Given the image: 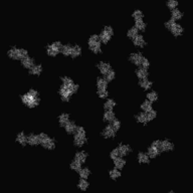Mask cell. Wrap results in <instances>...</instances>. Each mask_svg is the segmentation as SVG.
<instances>
[{"mask_svg":"<svg viewBox=\"0 0 193 193\" xmlns=\"http://www.w3.org/2000/svg\"><path fill=\"white\" fill-rule=\"evenodd\" d=\"M20 98H21V101L23 102V104L26 105L28 108L37 107L40 102V99L38 97V92L35 90H32V89H31L27 94L20 96Z\"/></svg>","mask_w":193,"mask_h":193,"instance_id":"obj_1","label":"cell"},{"mask_svg":"<svg viewBox=\"0 0 193 193\" xmlns=\"http://www.w3.org/2000/svg\"><path fill=\"white\" fill-rule=\"evenodd\" d=\"M114 34V30L113 28H112L111 26H106L105 28L102 30L101 34L99 35L100 36V39H101V41L103 42V43H108L109 42V40L111 39V37L113 36Z\"/></svg>","mask_w":193,"mask_h":193,"instance_id":"obj_2","label":"cell"},{"mask_svg":"<svg viewBox=\"0 0 193 193\" xmlns=\"http://www.w3.org/2000/svg\"><path fill=\"white\" fill-rule=\"evenodd\" d=\"M59 95L61 96V100H63V102H69V100H71V93L69 91V89H67V86H65V84H63V86L60 87V89H59L58 91Z\"/></svg>","mask_w":193,"mask_h":193,"instance_id":"obj_3","label":"cell"},{"mask_svg":"<svg viewBox=\"0 0 193 193\" xmlns=\"http://www.w3.org/2000/svg\"><path fill=\"white\" fill-rule=\"evenodd\" d=\"M143 54L141 52H135V54H131L130 56H129V60L131 63H133L134 65H136L137 67H140L141 65V60L143 58Z\"/></svg>","mask_w":193,"mask_h":193,"instance_id":"obj_4","label":"cell"},{"mask_svg":"<svg viewBox=\"0 0 193 193\" xmlns=\"http://www.w3.org/2000/svg\"><path fill=\"white\" fill-rule=\"evenodd\" d=\"M102 136L105 138H114L116 136V131L114 130V128L112 127V125H108L105 129L103 130V132L101 133Z\"/></svg>","mask_w":193,"mask_h":193,"instance_id":"obj_5","label":"cell"},{"mask_svg":"<svg viewBox=\"0 0 193 193\" xmlns=\"http://www.w3.org/2000/svg\"><path fill=\"white\" fill-rule=\"evenodd\" d=\"M160 151L164 152V151H172L174 149V145L173 143H171L169 140H164V141H161L160 144Z\"/></svg>","mask_w":193,"mask_h":193,"instance_id":"obj_6","label":"cell"},{"mask_svg":"<svg viewBox=\"0 0 193 193\" xmlns=\"http://www.w3.org/2000/svg\"><path fill=\"white\" fill-rule=\"evenodd\" d=\"M97 67L100 69L101 73H103L104 76H105L106 73H107L108 71H110V69H112L111 65H110V63H104V61H101V63H98Z\"/></svg>","mask_w":193,"mask_h":193,"instance_id":"obj_7","label":"cell"},{"mask_svg":"<svg viewBox=\"0 0 193 193\" xmlns=\"http://www.w3.org/2000/svg\"><path fill=\"white\" fill-rule=\"evenodd\" d=\"M119 153H120V157H124L126 155L132 152V148L129 145H122V144H119Z\"/></svg>","mask_w":193,"mask_h":193,"instance_id":"obj_8","label":"cell"},{"mask_svg":"<svg viewBox=\"0 0 193 193\" xmlns=\"http://www.w3.org/2000/svg\"><path fill=\"white\" fill-rule=\"evenodd\" d=\"M27 143L31 146H36V145H38V144H40L38 135L29 134L28 136H27Z\"/></svg>","mask_w":193,"mask_h":193,"instance_id":"obj_9","label":"cell"},{"mask_svg":"<svg viewBox=\"0 0 193 193\" xmlns=\"http://www.w3.org/2000/svg\"><path fill=\"white\" fill-rule=\"evenodd\" d=\"M137 77L140 78V80H147L148 76H149V73H148L147 69H144V67H140L137 71H135Z\"/></svg>","mask_w":193,"mask_h":193,"instance_id":"obj_10","label":"cell"},{"mask_svg":"<svg viewBox=\"0 0 193 193\" xmlns=\"http://www.w3.org/2000/svg\"><path fill=\"white\" fill-rule=\"evenodd\" d=\"M161 154V151L158 149V148L156 147H153V146H151V147L148 148V151H147V155L149 156V158H156L157 156H159V155Z\"/></svg>","mask_w":193,"mask_h":193,"instance_id":"obj_11","label":"cell"},{"mask_svg":"<svg viewBox=\"0 0 193 193\" xmlns=\"http://www.w3.org/2000/svg\"><path fill=\"white\" fill-rule=\"evenodd\" d=\"M88 140H87L86 136L84 137H82V136H77L75 135V138H73V144H75L77 147H82L84 143H87Z\"/></svg>","mask_w":193,"mask_h":193,"instance_id":"obj_12","label":"cell"},{"mask_svg":"<svg viewBox=\"0 0 193 193\" xmlns=\"http://www.w3.org/2000/svg\"><path fill=\"white\" fill-rule=\"evenodd\" d=\"M133 43H134L136 46H140V47H144V46L147 44L145 40H144L143 35H141V34H138L137 36L133 39Z\"/></svg>","mask_w":193,"mask_h":193,"instance_id":"obj_13","label":"cell"},{"mask_svg":"<svg viewBox=\"0 0 193 193\" xmlns=\"http://www.w3.org/2000/svg\"><path fill=\"white\" fill-rule=\"evenodd\" d=\"M21 65H22L24 67H26V69H30L31 67H34V59L29 58V56H27V58H25L24 59L21 60Z\"/></svg>","mask_w":193,"mask_h":193,"instance_id":"obj_14","label":"cell"},{"mask_svg":"<svg viewBox=\"0 0 193 193\" xmlns=\"http://www.w3.org/2000/svg\"><path fill=\"white\" fill-rule=\"evenodd\" d=\"M170 31L172 32V34L174 36H180V35H182V33H183V27H182L180 24H177V23H176L172 28L170 29Z\"/></svg>","mask_w":193,"mask_h":193,"instance_id":"obj_15","label":"cell"},{"mask_svg":"<svg viewBox=\"0 0 193 193\" xmlns=\"http://www.w3.org/2000/svg\"><path fill=\"white\" fill-rule=\"evenodd\" d=\"M65 131H67V134H73V133H75L76 129H77L76 123L73 122V121H69V122L65 124Z\"/></svg>","mask_w":193,"mask_h":193,"instance_id":"obj_16","label":"cell"},{"mask_svg":"<svg viewBox=\"0 0 193 193\" xmlns=\"http://www.w3.org/2000/svg\"><path fill=\"white\" fill-rule=\"evenodd\" d=\"M114 164L117 169H122L126 165V160L122 159V157H117L114 159Z\"/></svg>","mask_w":193,"mask_h":193,"instance_id":"obj_17","label":"cell"},{"mask_svg":"<svg viewBox=\"0 0 193 193\" xmlns=\"http://www.w3.org/2000/svg\"><path fill=\"white\" fill-rule=\"evenodd\" d=\"M87 157H88V154L86 152H77L75 156V160L80 163H84L87 160Z\"/></svg>","mask_w":193,"mask_h":193,"instance_id":"obj_18","label":"cell"},{"mask_svg":"<svg viewBox=\"0 0 193 193\" xmlns=\"http://www.w3.org/2000/svg\"><path fill=\"white\" fill-rule=\"evenodd\" d=\"M114 119H115V113L113 112V110H108L107 112H105V114H104L105 122H112Z\"/></svg>","mask_w":193,"mask_h":193,"instance_id":"obj_19","label":"cell"},{"mask_svg":"<svg viewBox=\"0 0 193 193\" xmlns=\"http://www.w3.org/2000/svg\"><path fill=\"white\" fill-rule=\"evenodd\" d=\"M138 161L139 163H146V164H149L150 160H149V156H148L146 153H143V152H139L138 154Z\"/></svg>","mask_w":193,"mask_h":193,"instance_id":"obj_20","label":"cell"},{"mask_svg":"<svg viewBox=\"0 0 193 193\" xmlns=\"http://www.w3.org/2000/svg\"><path fill=\"white\" fill-rule=\"evenodd\" d=\"M41 146L43 148H45V149H48V150H54V148H56V141H54V139H52L50 138L48 141H46L45 143H42Z\"/></svg>","mask_w":193,"mask_h":193,"instance_id":"obj_21","label":"cell"},{"mask_svg":"<svg viewBox=\"0 0 193 193\" xmlns=\"http://www.w3.org/2000/svg\"><path fill=\"white\" fill-rule=\"evenodd\" d=\"M16 142L20 143L22 146H25L27 143V136H25V134L23 132H20L19 134L16 136Z\"/></svg>","mask_w":193,"mask_h":193,"instance_id":"obj_22","label":"cell"},{"mask_svg":"<svg viewBox=\"0 0 193 193\" xmlns=\"http://www.w3.org/2000/svg\"><path fill=\"white\" fill-rule=\"evenodd\" d=\"M107 86H108V82L105 78H97V87L99 90H106Z\"/></svg>","mask_w":193,"mask_h":193,"instance_id":"obj_23","label":"cell"},{"mask_svg":"<svg viewBox=\"0 0 193 193\" xmlns=\"http://www.w3.org/2000/svg\"><path fill=\"white\" fill-rule=\"evenodd\" d=\"M69 114H61V115L58 117L59 126H60V127H65V124H67V123L69 121Z\"/></svg>","mask_w":193,"mask_h":193,"instance_id":"obj_24","label":"cell"},{"mask_svg":"<svg viewBox=\"0 0 193 193\" xmlns=\"http://www.w3.org/2000/svg\"><path fill=\"white\" fill-rule=\"evenodd\" d=\"M71 52H73V46L71 44H65V45H63V48H61V54L65 56H69L71 54Z\"/></svg>","mask_w":193,"mask_h":193,"instance_id":"obj_25","label":"cell"},{"mask_svg":"<svg viewBox=\"0 0 193 193\" xmlns=\"http://www.w3.org/2000/svg\"><path fill=\"white\" fill-rule=\"evenodd\" d=\"M42 73L41 65H34V67H31L30 71H29V73H30V75H35V76H40V73Z\"/></svg>","mask_w":193,"mask_h":193,"instance_id":"obj_26","label":"cell"},{"mask_svg":"<svg viewBox=\"0 0 193 193\" xmlns=\"http://www.w3.org/2000/svg\"><path fill=\"white\" fill-rule=\"evenodd\" d=\"M136 120H137L138 123H143L144 125H146L148 123L147 121V115H146V113H140L138 114V115L135 116Z\"/></svg>","mask_w":193,"mask_h":193,"instance_id":"obj_27","label":"cell"},{"mask_svg":"<svg viewBox=\"0 0 193 193\" xmlns=\"http://www.w3.org/2000/svg\"><path fill=\"white\" fill-rule=\"evenodd\" d=\"M152 84H153V82L148 80H140L139 82V86L142 87L144 90H149V89H151Z\"/></svg>","mask_w":193,"mask_h":193,"instance_id":"obj_28","label":"cell"},{"mask_svg":"<svg viewBox=\"0 0 193 193\" xmlns=\"http://www.w3.org/2000/svg\"><path fill=\"white\" fill-rule=\"evenodd\" d=\"M80 54H82V47H80V45L73 46V52H71V58H78V56H80Z\"/></svg>","mask_w":193,"mask_h":193,"instance_id":"obj_29","label":"cell"},{"mask_svg":"<svg viewBox=\"0 0 193 193\" xmlns=\"http://www.w3.org/2000/svg\"><path fill=\"white\" fill-rule=\"evenodd\" d=\"M171 16H172V19H173V20L181 19L182 16H183V13H182V12L180 11L179 9L175 8V9H173V10H172V12H171Z\"/></svg>","mask_w":193,"mask_h":193,"instance_id":"obj_30","label":"cell"},{"mask_svg":"<svg viewBox=\"0 0 193 193\" xmlns=\"http://www.w3.org/2000/svg\"><path fill=\"white\" fill-rule=\"evenodd\" d=\"M99 42H101L100 36L97 34H94L89 38V46H93V45H95V44L99 43Z\"/></svg>","mask_w":193,"mask_h":193,"instance_id":"obj_31","label":"cell"},{"mask_svg":"<svg viewBox=\"0 0 193 193\" xmlns=\"http://www.w3.org/2000/svg\"><path fill=\"white\" fill-rule=\"evenodd\" d=\"M28 56V52L27 50L23 49V48H17V59H24L25 58Z\"/></svg>","mask_w":193,"mask_h":193,"instance_id":"obj_32","label":"cell"},{"mask_svg":"<svg viewBox=\"0 0 193 193\" xmlns=\"http://www.w3.org/2000/svg\"><path fill=\"white\" fill-rule=\"evenodd\" d=\"M146 26H147V24L143 20H135V27L138 30L144 31L146 29Z\"/></svg>","mask_w":193,"mask_h":193,"instance_id":"obj_33","label":"cell"},{"mask_svg":"<svg viewBox=\"0 0 193 193\" xmlns=\"http://www.w3.org/2000/svg\"><path fill=\"white\" fill-rule=\"evenodd\" d=\"M141 109L142 110H144V111L147 113V112H150V111H152V103L150 101H145V102H143V104L141 105Z\"/></svg>","mask_w":193,"mask_h":193,"instance_id":"obj_34","label":"cell"},{"mask_svg":"<svg viewBox=\"0 0 193 193\" xmlns=\"http://www.w3.org/2000/svg\"><path fill=\"white\" fill-rule=\"evenodd\" d=\"M78 187L80 188V190H82V191H86L87 188L89 187V182L87 181V180H84V178H82V179L80 180V182H78Z\"/></svg>","mask_w":193,"mask_h":193,"instance_id":"obj_35","label":"cell"},{"mask_svg":"<svg viewBox=\"0 0 193 193\" xmlns=\"http://www.w3.org/2000/svg\"><path fill=\"white\" fill-rule=\"evenodd\" d=\"M115 77H116V73L114 71V69H110V71L105 75V78H104L109 82H112V80L115 78Z\"/></svg>","mask_w":193,"mask_h":193,"instance_id":"obj_36","label":"cell"},{"mask_svg":"<svg viewBox=\"0 0 193 193\" xmlns=\"http://www.w3.org/2000/svg\"><path fill=\"white\" fill-rule=\"evenodd\" d=\"M91 175V171L89 168H82L80 171V177L84 178V179H87L89 178V176Z\"/></svg>","mask_w":193,"mask_h":193,"instance_id":"obj_37","label":"cell"},{"mask_svg":"<svg viewBox=\"0 0 193 193\" xmlns=\"http://www.w3.org/2000/svg\"><path fill=\"white\" fill-rule=\"evenodd\" d=\"M117 105L116 102L113 101V100H108L107 102L104 105V109L105 110H113V108Z\"/></svg>","mask_w":193,"mask_h":193,"instance_id":"obj_38","label":"cell"},{"mask_svg":"<svg viewBox=\"0 0 193 193\" xmlns=\"http://www.w3.org/2000/svg\"><path fill=\"white\" fill-rule=\"evenodd\" d=\"M71 169H73V170L75 171H78V172H80V169H82V163L78 162V161H76L73 160V163L71 164Z\"/></svg>","mask_w":193,"mask_h":193,"instance_id":"obj_39","label":"cell"},{"mask_svg":"<svg viewBox=\"0 0 193 193\" xmlns=\"http://www.w3.org/2000/svg\"><path fill=\"white\" fill-rule=\"evenodd\" d=\"M49 46L50 48H52V49H54V50H56V52H61V48H63V44L60 43L59 41H56V42H54V43H52V44H49Z\"/></svg>","mask_w":193,"mask_h":193,"instance_id":"obj_40","label":"cell"},{"mask_svg":"<svg viewBox=\"0 0 193 193\" xmlns=\"http://www.w3.org/2000/svg\"><path fill=\"white\" fill-rule=\"evenodd\" d=\"M132 16L135 20H142L143 19V17H144V14L141 10H135V11L133 12Z\"/></svg>","mask_w":193,"mask_h":193,"instance_id":"obj_41","label":"cell"},{"mask_svg":"<svg viewBox=\"0 0 193 193\" xmlns=\"http://www.w3.org/2000/svg\"><path fill=\"white\" fill-rule=\"evenodd\" d=\"M127 35H128V37H130V38H133L134 39L136 36L138 35V29L136 28V27H132V28L129 29L128 33H127Z\"/></svg>","mask_w":193,"mask_h":193,"instance_id":"obj_42","label":"cell"},{"mask_svg":"<svg viewBox=\"0 0 193 193\" xmlns=\"http://www.w3.org/2000/svg\"><path fill=\"white\" fill-rule=\"evenodd\" d=\"M110 177L112 178L113 180L118 179L119 177H121V172L118 170V169H113V170L110 171Z\"/></svg>","mask_w":193,"mask_h":193,"instance_id":"obj_43","label":"cell"},{"mask_svg":"<svg viewBox=\"0 0 193 193\" xmlns=\"http://www.w3.org/2000/svg\"><path fill=\"white\" fill-rule=\"evenodd\" d=\"M8 56L12 59H17V48L16 47H12L9 52H7Z\"/></svg>","mask_w":193,"mask_h":193,"instance_id":"obj_44","label":"cell"},{"mask_svg":"<svg viewBox=\"0 0 193 193\" xmlns=\"http://www.w3.org/2000/svg\"><path fill=\"white\" fill-rule=\"evenodd\" d=\"M90 49L92 50L94 54H101V52H102L101 42H99V43L95 44V45H93V46H90Z\"/></svg>","mask_w":193,"mask_h":193,"instance_id":"obj_45","label":"cell"},{"mask_svg":"<svg viewBox=\"0 0 193 193\" xmlns=\"http://www.w3.org/2000/svg\"><path fill=\"white\" fill-rule=\"evenodd\" d=\"M147 99H148V101H150L151 103H153V102L158 100V94H157L156 92L149 93V94L147 95Z\"/></svg>","mask_w":193,"mask_h":193,"instance_id":"obj_46","label":"cell"},{"mask_svg":"<svg viewBox=\"0 0 193 193\" xmlns=\"http://www.w3.org/2000/svg\"><path fill=\"white\" fill-rule=\"evenodd\" d=\"M111 125H112V127L114 128V130L117 132V131H119V129H120V127H121V122L117 118H115L111 122Z\"/></svg>","mask_w":193,"mask_h":193,"instance_id":"obj_47","label":"cell"},{"mask_svg":"<svg viewBox=\"0 0 193 193\" xmlns=\"http://www.w3.org/2000/svg\"><path fill=\"white\" fill-rule=\"evenodd\" d=\"M146 115H147V121H148V122H150V121H152L153 119L156 118L157 113H156V111L152 110V111H150V112H147V113H146Z\"/></svg>","mask_w":193,"mask_h":193,"instance_id":"obj_48","label":"cell"},{"mask_svg":"<svg viewBox=\"0 0 193 193\" xmlns=\"http://www.w3.org/2000/svg\"><path fill=\"white\" fill-rule=\"evenodd\" d=\"M75 135L84 137V136H86V131H84V129L82 128V127H77V129H76L75 131Z\"/></svg>","mask_w":193,"mask_h":193,"instance_id":"obj_49","label":"cell"},{"mask_svg":"<svg viewBox=\"0 0 193 193\" xmlns=\"http://www.w3.org/2000/svg\"><path fill=\"white\" fill-rule=\"evenodd\" d=\"M97 94L101 99H106V98L109 96V93H108L107 90H98Z\"/></svg>","mask_w":193,"mask_h":193,"instance_id":"obj_50","label":"cell"},{"mask_svg":"<svg viewBox=\"0 0 193 193\" xmlns=\"http://www.w3.org/2000/svg\"><path fill=\"white\" fill-rule=\"evenodd\" d=\"M39 137V141H40V144L42 143H45L46 141H48V140L50 139V137H48V135L44 134V133H41V134L38 135Z\"/></svg>","mask_w":193,"mask_h":193,"instance_id":"obj_51","label":"cell"},{"mask_svg":"<svg viewBox=\"0 0 193 193\" xmlns=\"http://www.w3.org/2000/svg\"><path fill=\"white\" fill-rule=\"evenodd\" d=\"M60 80H63V84H65V86H67V87L69 86V84H73V80H71V78H67V77H61Z\"/></svg>","mask_w":193,"mask_h":193,"instance_id":"obj_52","label":"cell"},{"mask_svg":"<svg viewBox=\"0 0 193 193\" xmlns=\"http://www.w3.org/2000/svg\"><path fill=\"white\" fill-rule=\"evenodd\" d=\"M67 89H69V91L71 93V94H76L78 90V84H69V86H67Z\"/></svg>","mask_w":193,"mask_h":193,"instance_id":"obj_53","label":"cell"},{"mask_svg":"<svg viewBox=\"0 0 193 193\" xmlns=\"http://www.w3.org/2000/svg\"><path fill=\"white\" fill-rule=\"evenodd\" d=\"M167 6H168L170 9H175L176 7L178 6V2L175 1V0H169L168 2H167Z\"/></svg>","mask_w":193,"mask_h":193,"instance_id":"obj_54","label":"cell"},{"mask_svg":"<svg viewBox=\"0 0 193 193\" xmlns=\"http://www.w3.org/2000/svg\"><path fill=\"white\" fill-rule=\"evenodd\" d=\"M46 52H47V54L48 56H56V54H58L59 52H56V50H54V49H52V48H50L49 46H46Z\"/></svg>","mask_w":193,"mask_h":193,"instance_id":"obj_55","label":"cell"},{"mask_svg":"<svg viewBox=\"0 0 193 193\" xmlns=\"http://www.w3.org/2000/svg\"><path fill=\"white\" fill-rule=\"evenodd\" d=\"M110 157H111L112 159H115V158H117V157H120V153H119V149H118V147L116 148V149H114L113 151L110 153Z\"/></svg>","mask_w":193,"mask_h":193,"instance_id":"obj_56","label":"cell"},{"mask_svg":"<svg viewBox=\"0 0 193 193\" xmlns=\"http://www.w3.org/2000/svg\"><path fill=\"white\" fill-rule=\"evenodd\" d=\"M176 24V22H175V20H173L172 18H171L170 20H168V21H166V22H165V26L167 27V28L169 29V30H170L171 28H172V27L174 26V25Z\"/></svg>","mask_w":193,"mask_h":193,"instance_id":"obj_57","label":"cell"},{"mask_svg":"<svg viewBox=\"0 0 193 193\" xmlns=\"http://www.w3.org/2000/svg\"><path fill=\"white\" fill-rule=\"evenodd\" d=\"M149 65H150V63H149V60H148L147 58H142V60H141V67H144V69H148V67H149Z\"/></svg>","mask_w":193,"mask_h":193,"instance_id":"obj_58","label":"cell"},{"mask_svg":"<svg viewBox=\"0 0 193 193\" xmlns=\"http://www.w3.org/2000/svg\"><path fill=\"white\" fill-rule=\"evenodd\" d=\"M160 144H161V141L160 140H156V141H154L153 143H152V145L151 146H153V147H156V148H160ZM160 150V149H159Z\"/></svg>","mask_w":193,"mask_h":193,"instance_id":"obj_59","label":"cell"}]
</instances>
